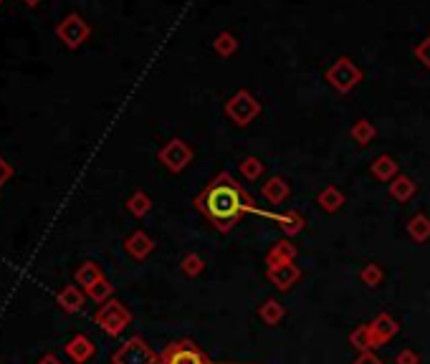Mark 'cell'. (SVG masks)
I'll return each instance as SVG.
<instances>
[{
  "mask_svg": "<svg viewBox=\"0 0 430 364\" xmlns=\"http://www.w3.org/2000/svg\"><path fill=\"white\" fill-rule=\"evenodd\" d=\"M198 207L205 210L215 225H218V231H230L233 223L238 220L243 210H251L249 205V198H243L241 190L233 185L228 175L225 177H218V180L213 182L208 193L201 195V200H198Z\"/></svg>",
  "mask_w": 430,
  "mask_h": 364,
  "instance_id": "obj_1",
  "label": "cell"
},
{
  "mask_svg": "<svg viewBox=\"0 0 430 364\" xmlns=\"http://www.w3.org/2000/svg\"><path fill=\"white\" fill-rule=\"evenodd\" d=\"M94 322H97V327L102 329L104 334L119 336V334L132 324V311L121 301H117V298H109V301H104L102 306H99Z\"/></svg>",
  "mask_w": 430,
  "mask_h": 364,
  "instance_id": "obj_2",
  "label": "cell"
},
{
  "mask_svg": "<svg viewBox=\"0 0 430 364\" xmlns=\"http://www.w3.org/2000/svg\"><path fill=\"white\" fill-rule=\"evenodd\" d=\"M157 364H210L208 357L201 352V346L193 339H177L167 344L160 354Z\"/></svg>",
  "mask_w": 430,
  "mask_h": 364,
  "instance_id": "obj_3",
  "label": "cell"
},
{
  "mask_svg": "<svg viewBox=\"0 0 430 364\" xmlns=\"http://www.w3.org/2000/svg\"><path fill=\"white\" fill-rule=\"evenodd\" d=\"M157 354L152 352V346L147 344L142 336H132L112 354V364H157Z\"/></svg>",
  "mask_w": 430,
  "mask_h": 364,
  "instance_id": "obj_4",
  "label": "cell"
},
{
  "mask_svg": "<svg viewBox=\"0 0 430 364\" xmlns=\"http://www.w3.org/2000/svg\"><path fill=\"white\" fill-rule=\"evenodd\" d=\"M89 33H91L89 23L81 18L79 13H71V16H66V18L56 25V36L64 41L66 49H79L81 43L89 38Z\"/></svg>",
  "mask_w": 430,
  "mask_h": 364,
  "instance_id": "obj_5",
  "label": "cell"
},
{
  "mask_svg": "<svg viewBox=\"0 0 430 364\" xmlns=\"http://www.w3.org/2000/svg\"><path fill=\"white\" fill-rule=\"evenodd\" d=\"M266 273H268V281H271L279 291H289L291 286L301 279V268H299L294 261L276 263V266H266Z\"/></svg>",
  "mask_w": 430,
  "mask_h": 364,
  "instance_id": "obj_6",
  "label": "cell"
},
{
  "mask_svg": "<svg viewBox=\"0 0 430 364\" xmlns=\"http://www.w3.org/2000/svg\"><path fill=\"white\" fill-rule=\"evenodd\" d=\"M64 352H66V357L71 359L73 364H86L97 354V346H94V341H91L86 334H76V336H71V339L64 344Z\"/></svg>",
  "mask_w": 430,
  "mask_h": 364,
  "instance_id": "obj_7",
  "label": "cell"
},
{
  "mask_svg": "<svg viewBox=\"0 0 430 364\" xmlns=\"http://www.w3.org/2000/svg\"><path fill=\"white\" fill-rule=\"evenodd\" d=\"M56 303H59L61 311H66V314H79L86 303V291L81 289V286L68 284L56 293Z\"/></svg>",
  "mask_w": 430,
  "mask_h": 364,
  "instance_id": "obj_8",
  "label": "cell"
},
{
  "mask_svg": "<svg viewBox=\"0 0 430 364\" xmlns=\"http://www.w3.org/2000/svg\"><path fill=\"white\" fill-rule=\"evenodd\" d=\"M190 157H193V152L188 150V147L182 145L180 140H172L170 145L165 147L162 152H160V159H162L167 167H170L172 172H180L185 164L190 162Z\"/></svg>",
  "mask_w": 430,
  "mask_h": 364,
  "instance_id": "obj_9",
  "label": "cell"
},
{
  "mask_svg": "<svg viewBox=\"0 0 430 364\" xmlns=\"http://www.w3.org/2000/svg\"><path fill=\"white\" fill-rule=\"evenodd\" d=\"M370 332H372V341H375V346H382V344H388L395 334L400 332V327H398V322H395L390 314H380L370 322Z\"/></svg>",
  "mask_w": 430,
  "mask_h": 364,
  "instance_id": "obj_10",
  "label": "cell"
},
{
  "mask_svg": "<svg viewBox=\"0 0 430 364\" xmlns=\"http://www.w3.org/2000/svg\"><path fill=\"white\" fill-rule=\"evenodd\" d=\"M124 250L132 255L134 261H145L147 255L155 250V243H152V238L147 236L145 231H134L132 236L124 241Z\"/></svg>",
  "mask_w": 430,
  "mask_h": 364,
  "instance_id": "obj_11",
  "label": "cell"
},
{
  "mask_svg": "<svg viewBox=\"0 0 430 364\" xmlns=\"http://www.w3.org/2000/svg\"><path fill=\"white\" fill-rule=\"evenodd\" d=\"M228 111L238 124H249V121L253 119L256 111H258V107H256V102L249 97V94H238V97L230 102Z\"/></svg>",
  "mask_w": 430,
  "mask_h": 364,
  "instance_id": "obj_12",
  "label": "cell"
},
{
  "mask_svg": "<svg viewBox=\"0 0 430 364\" xmlns=\"http://www.w3.org/2000/svg\"><path fill=\"white\" fill-rule=\"evenodd\" d=\"M104 276V271L99 268V263L94 261H84L79 268H76V273H73V281H76V286H81V289H89L94 281H99Z\"/></svg>",
  "mask_w": 430,
  "mask_h": 364,
  "instance_id": "obj_13",
  "label": "cell"
},
{
  "mask_svg": "<svg viewBox=\"0 0 430 364\" xmlns=\"http://www.w3.org/2000/svg\"><path fill=\"white\" fill-rule=\"evenodd\" d=\"M84 291H86V298H91L94 303H104V301H109V298L114 296V286L109 284V279H107V276H102V279L94 281L89 289H84Z\"/></svg>",
  "mask_w": 430,
  "mask_h": 364,
  "instance_id": "obj_14",
  "label": "cell"
},
{
  "mask_svg": "<svg viewBox=\"0 0 430 364\" xmlns=\"http://www.w3.org/2000/svg\"><path fill=\"white\" fill-rule=\"evenodd\" d=\"M258 316L268 324V327H276V324H279L281 319L286 316V309L281 306L279 301H276V298H266V301L261 303Z\"/></svg>",
  "mask_w": 430,
  "mask_h": 364,
  "instance_id": "obj_15",
  "label": "cell"
},
{
  "mask_svg": "<svg viewBox=\"0 0 430 364\" xmlns=\"http://www.w3.org/2000/svg\"><path fill=\"white\" fill-rule=\"evenodd\" d=\"M297 258V248L291 245V243L281 241L276 243L266 255V266H276V263H286V261H294Z\"/></svg>",
  "mask_w": 430,
  "mask_h": 364,
  "instance_id": "obj_16",
  "label": "cell"
},
{
  "mask_svg": "<svg viewBox=\"0 0 430 364\" xmlns=\"http://www.w3.org/2000/svg\"><path fill=\"white\" fill-rule=\"evenodd\" d=\"M350 344L357 346L359 352H372V349H375V341H372L370 324H359V327L350 334Z\"/></svg>",
  "mask_w": 430,
  "mask_h": 364,
  "instance_id": "obj_17",
  "label": "cell"
},
{
  "mask_svg": "<svg viewBox=\"0 0 430 364\" xmlns=\"http://www.w3.org/2000/svg\"><path fill=\"white\" fill-rule=\"evenodd\" d=\"M407 233L415 243H425L430 238V220L425 215H415V218L407 223Z\"/></svg>",
  "mask_w": 430,
  "mask_h": 364,
  "instance_id": "obj_18",
  "label": "cell"
},
{
  "mask_svg": "<svg viewBox=\"0 0 430 364\" xmlns=\"http://www.w3.org/2000/svg\"><path fill=\"white\" fill-rule=\"evenodd\" d=\"M127 210L132 212V215H137V218L147 215V212L152 210L150 195H145V193H134L132 198H129V200H127Z\"/></svg>",
  "mask_w": 430,
  "mask_h": 364,
  "instance_id": "obj_19",
  "label": "cell"
},
{
  "mask_svg": "<svg viewBox=\"0 0 430 364\" xmlns=\"http://www.w3.org/2000/svg\"><path fill=\"white\" fill-rule=\"evenodd\" d=\"M263 195H266L271 202H281L289 195V188H286V182L279 180V177H273V180L266 182V188H263Z\"/></svg>",
  "mask_w": 430,
  "mask_h": 364,
  "instance_id": "obj_20",
  "label": "cell"
},
{
  "mask_svg": "<svg viewBox=\"0 0 430 364\" xmlns=\"http://www.w3.org/2000/svg\"><path fill=\"white\" fill-rule=\"evenodd\" d=\"M203 268H205V263H203V258L198 253H188L185 258H182V273H185V276H190V279L201 276Z\"/></svg>",
  "mask_w": 430,
  "mask_h": 364,
  "instance_id": "obj_21",
  "label": "cell"
},
{
  "mask_svg": "<svg viewBox=\"0 0 430 364\" xmlns=\"http://www.w3.org/2000/svg\"><path fill=\"white\" fill-rule=\"evenodd\" d=\"M390 193H393V198H398V200L405 202L407 198H410L412 193H415V185H412L407 177H398V180L390 185Z\"/></svg>",
  "mask_w": 430,
  "mask_h": 364,
  "instance_id": "obj_22",
  "label": "cell"
},
{
  "mask_svg": "<svg viewBox=\"0 0 430 364\" xmlns=\"http://www.w3.org/2000/svg\"><path fill=\"white\" fill-rule=\"evenodd\" d=\"M359 279L364 281L367 286H380L382 284V268L377 266V263H367V266L362 268V273H359Z\"/></svg>",
  "mask_w": 430,
  "mask_h": 364,
  "instance_id": "obj_23",
  "label": "cell"
},
{
  "mask_svg": "<svg viewBox=\"0 0 430 364\" xmlns=\"http://www.w3.org/2000/svg\"><path fill=\"white\" fill-rule=\"evenodd\" d=\"M319 202H321V207H324V210H337V207L342 205V195L337 193V190L334 188H329V190H324V193L319 195Z\"/></svg>",
  "mask_w": 430,
  "mask_h": 364,
  "instance_id": "obj_24",
  "label": "cell"
},
{
  "mask_svg": "<svg viewBox=\"0 0 430 364\" xmlns=\"http://www.w3.org/2000/svg\"><path fill=\"white\" fill-rule=\"evenodd\" d=\"M375 175L380 177V180H390V177L395 175V162L390 157H380L375 162Z\"/></svg>",
  "mask_w": 430,
  "mask_h": 364,
  "instance_id": "obj_25",
  "label": "cell"
},
{
  "mask_svg": "<svg viewBox=\"0 0 430 364\" xmlns=\"http://www.w3.org/2000/svg\"><path fill=\"white\" fill-rule=\"evenodd\" d=\"M276 220H279L281 228H284L286 233H299V231H301V218H299V215H279Z\"/></svg>",
  "mask_w": 430,
  "mask_h": 364,
  "instance_id": "obj_26",
  "label": "cell"
},
{
  "mask_svg": "<svg viewBox=\"0 0 430 364\" xmlns=\"http://www.w3.org/2000/svg\"><path fill=\"white\" fill-rule=\"evenodd\" d=\"M241 172L246 177H251V180H253V177L261 175V162H258V159H253V157L243 159V162H241Z\"/></svg>",
  "mask_w": 430,
  "mask_h": 364,
  "instance_id": "obj_27",
  "label": "cell"
},
{
  "mask_svg": "<svg viewBox=\"0 0 430 364\" xmlns=\"http://www.w3.org/2000/svg\"><path fill=\"white\" fill-rule=\"evenodd\" d=\"M395 364H420V357L415 349H402V352L395 357Z\"/></svg>",
  "mask_w": 430,
  "mask_h": 364,
  "instance_id": "obj_28",
  "label": "cell"
},
{
  "mask_svg": "<svg viewBox=\"0 0 430 364\" xmlns=\"http://www.w3.org/2000/svg\"><path fill=\"white\" fill-rule=\"evenodd\" d=\"M372 134H375V132H372V127L367 124V121H359L357 127H354V137H357V140L362 142V145H364L367 140H370Z\"/></svg>",
  "mask_w": 430,
  "mask_h": 364,
  "instance_id": "obj_29",
  "label": "cell"
},
{
  "mask_svg": "<svg viewBox=\"0 0 430 364\" xmlns=\"http://www.w3.org/2000/svg\"><path fill=\"white\" fill-rule=\"evenodd\" d=\"M352 364H382V359L377 357L375 352H359L357 359H354Z\"/></svg>",
  "mask_w": 430,
  "mask_h": 364,
  "instance_id": "obj_30",
  "label": "cell"
},
{
  "mask_svg": "<svg viewBox=\"0 0 430 364\" xmlns=\"http://www.w3.org/2000/svg\"><path fill=\"white\" fill-rule=\"evenodd\" d=\"M11 177H13V167L6 162V157L0 154V188H3V185H6V182L11 180Z\"/></svg>",
  "mask_w": 430,
  "mask_h": 364,
  "instance_id": "obj_31",
  "label": "cell"
},
{
  "mask_svg": "<svg viewBox=\"0 0 430 364\" xmlns=\"http://www.w3.org/2000/svg\"><path fill=\"white\" fill-rule=\"evenodd\" d=\"M36 364H61V359L56 357V354H43V357L38 359Z\"/></svg>",
  "mask_w": 430,
  "mask_h": 364,
  "instance_id": "obj_32",
  "label": "cell"
},
{
  "mask_svg": "<svg viewBox=\"0 0 430 364\" xmlns=\"http://www.w3.org/2000/svg\"><path fill=\"white\" fill-rule=\"evenodd\" d=\"M23 3L28 8H38V6H41V0H23Z\"/></svg>",
  "mask_w": 430,
  "mask_h": 364,
  "instance_id": "obj_33",
  "label": "cell"
},
{
  "mask_svg": "<svg viewBox=\"0 0 430 364\" xmlns=\"http://www.w3.org/2000/svg\"><path fill=\"white\" fill-rule=\"evenodd\" d=\"M0 6H3V0H0Z\"/></svg>",
  "mask_w": 430,
  "mask_h": 364,
  "instance_id": "obj_34",
  "label": "cell"
}]
</instances>
